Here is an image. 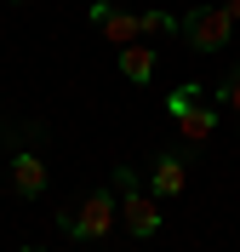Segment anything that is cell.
<instances>
[{
	"label": "cell",
	"instance_id": "5b68a950",
	"mask_svg": "<svg viewBox=\"0 0 240 252\" xmlns=\"http://www.w3.org/2000/svg\"><path fill=\"white\" fill-rule=\"evenodd\" d=\"M189 189V143L183 149H160L155 155V166H149V195H183Z\"/></svg>",
	"mask_w": 240,
	"mask_h": 252
},
{
	"label": "cell",
	"instance_id": "52a82bcc",
	"mask_svg": "<svg viewBox=\"0 0 240 252\" xmlns=\"http://www.w3.org/2000/svg\"><path fill=\"white\" fill-rule=\"evenodd\" d=\"M6 189H12V195H23V201L46 195V160L34 155V149H17L12 166H6Z\"/></svg>",
	"mask_w": 240,
	"mask_h": 252
},
{
	"label": "cell",
	"instance_id": "7c38bea8",
	"mask_svg": "<svg viewBox=\"0 0 240 252\" xmlns=\"http://www.w3.org/2000/svg\"><path fill=\"white\" fill-rule=\"evenodd\" d=\"M0 155H6V126H0Z\"/></svg>",
	"mask_w": 240,
	"mask_h": 252
},
{
	"label": "cell",
	"instance_id": "5bb4252c",
	"mask_svg": "<svg viewBox=\"0 0 240 252\" xmlns=\"http://www.w3.org/2000/svg\"><path fill=\"white\" fill-rule=\"evenodd\" d=\"M23 252H40V247H23Z\"/></svg>",
	"mask_w": 240,
	"mask_h": 252
},
{
	"label": "cell",
	"instance_id": "30bf717a",
	"mask_svg": "<svg viewBox=\"0 0 240 252\" xmlns=\"http://www.w3.org/2000/svg\"><path fill=\"white\" fill-rule=\"evenodd\" d=\"M217 103H229V109L240 115V69H235V75L223 80V86H217Z\"/></svg>",
	"mask_w": 240,
	"mask_h": 252
},
{
	"label": "cell",
	"instance_id": "4fadbf2b",
	"mask_svg": "<svg viewBox=\"0 0 240 252\" xmlns=\"http://www.w3.org/2000/svg\"><path fill=\"white\" fill-rule=\"evenodd\" d=\"M17 6H34V0H17Z\"/></svg>",
	"mask_w": 240,
	"mask_h": 252
},
{
	"label": "cell",
	"instance_id": "9c48e42d",
	"mask_svg": "<svg viewBox=\"0 0 240 252\" xmlns=\"http://www.w3.org/2000/svg\"><path fill=\"white\" fill-rule=\"evenodd\" d=\"M137 23H143V34H177L183 17H172V12H137Z\"/></svg>",
	"mask_w": 240,
	"mask_h": 252
},
{
	"label": "cell",
	"instance_id": "8fae6325",
	"mask_svg": "<svg viewBox=\"0 0 240 252\" xmlns=\"http://www.w3.org/2000/svg\"><path fill=\"white\" fill-rule=\"evenodd\" d=\"M223 12H229V17H235V23H240V0H223Z\"/></svg>",
	"mask_w": 240,
	"mask_h": 252
},
{
	"label": "cell",
	"instance_id": "ba28073f",
	"mask_svg": "<svg viewBox=\"0 0 240 252\" xmlns=\"http://www.w3.org/2000/svg\"><path fill=\"white\" fill-rule=\"evenodd\" d=\"M120 75H126L132 86H149V80H155V52H149L143 40L120 46Z\"/></svg>",
	"mask_w": 240,
	"mask_h": 252
},
{
	"label": "cell",
	"instance_id": "7a4b0ae2",
	"mask_svg": "<svg viewBox=\"0 0 240 252\" xmlns=\"http://www.w3.org/2000/svg\"><path fill=\"white\" fill-rule=\"evenodd\" d=\"M166 115L177 121V138L189 143V149H194V143H212V132H217V109L206 103V92H200L194 80L166 97Z\"/></svg>",
	"mask_w": 240,
	"mask_h": 252
},
{
	"label": "cell",
	"instance_id": "277c9868",
	"mask_svg": "<svg viewBox=\"0 0 240 252\" xmlns=\"http://www.w3.org/2000/svg\"><path fill=\"white\" fill-rule=\"evenodd\" d=\"M177 34H183L194 52H223L229 40H235V17H229L223 6H189L183 23H177Z\"/></svg>",
	"mask_w": 240,
	"mask_h": 252
},
{
	"label": "cell",
	"instance_id": "6da1fadb",
	"mask_svg": "<svg viewBox=\"0 0 240 252\" xmlns=\"http://www.w3.org/2000/svg\"><path fill=\"white\" fill-rule=\"evenodd\" d=\"M114 223H120V201H114V189H86L80 206L57 212V229L75 241H109Z\"/></svg>",
	"mask_w": 240,
	"mask_h": 252
},
{
	"label": "cell",
	"instance_id": "3957f363",
	"mask_svg": "<svg viewBox=\"0 0 240 252\" xmlns=\"http://www.w3.org/2000/svg\"><path fill=\"white\" fill-rule=\"evenodd\" d=\"M114 189H120V223H126L137 241H155L160 235V201L149 195V189H137V172L132 166H114Z\"/></svg>",
	"mask_w": 240,
	"mask_h": 252
},
{
	"label": "cell",
	"instance_id": "8992f818",
	"mask_svg": "<svg viewBox=\"0 0 240 252\" xmlns=\"http://www.w3.org/2000/svg\"><path fill=\"white\" fill-rule=\"evenodd\" d=\"M92 29L103 40H114V46H132L143 34V23H137V12H120L114 0H92Z\"/></svg>",
	"mask_w": 240,
	"mask_h": 252
}]
</instances>
